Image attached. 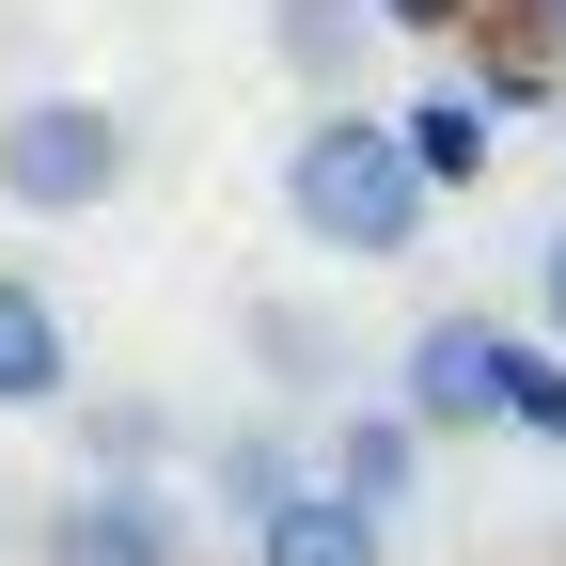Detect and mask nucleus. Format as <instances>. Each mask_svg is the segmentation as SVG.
<instances>
[{"mask_svg":"<svg viewBox=\"0 0 566 566\" xmlns=\"http://www.w3.org/2000/svg\"><path fill=\"white\" fill-rule=\"evenodd\" d=\"M535 315H551V346H566V221L535 237Z\"/></svg>","mask_w":566,"mask_h":566,"instance_id":"15","label":"nucleus"},{"mask_svg":"<svg viewBox=\"0 0 566 566\" xmlns=\"http://www.w3.org/2000/svg\"><path fill=\"white\" fill-rule=\"evenodd\" d=\"M268 48H283V80H300V95H346V80H363V48H378V0H268Z\"/></svg>","mask_w":566,"mask_h":566,"instance_id":"7","label":"nucleus"},{"mask_svg":"<svg viewBox=\"0 0 566 566\" xmlns=\"http://www.w3.org/2000/svg\"><path fill=\"white\" fill-rule=\"evenodd\" d=\"M283 221H300L315 252H346V268H394V252L424 237V174H409L394 111L315 95V126L283 142Z\"/></svg>","mask_w":566,"mask_h":566,"instance_id":"1","label":"nucleus"},{"mask_svg":"<svg viewBox=\"0 0 566 566\" xmlns=\"http://www.w3.org/2000/svg\"><path fill=\"white\" fill-rule=\"evenodd\" d=\"M63 394H80V331L32 268H0V409H63Z\"/></svg>","mask_w":566,"mask_h":566,"instance_id":"6","label":"nucleus"},{"mask_svg":"<svg viewBox=\"0 0 566 566\" xmlns=\"http://www.w3.org/2000/svg\"><path fill=\"white\" fill-rule=\"evenodd\" d=\"M394 409L424 441H472V424H504V331L488 315H424L409 363H394Z\"/></svg>","mask_w":566,"mask_h":566,"instance_id":"4","label":"nucleus"},{"mask_svg":"<svg viewBox=\"0 0 566 566\" xmlns=\"http://www.w3.org/2000/svg\"><path fill=\"white\" fill-rule=\"evenodd\" d=\"M80 441H95V472H142V457H158V441H174V424H158V409H126V394H111V409L80 424Z\"/></svg>","mask_w":566,"mask_h":566,"instance_id":"12","label":"nucleus"},{"mask_svg":"<svg viewBox=\"0 0 566 566\" xmlns=\"http://www.w3.org/2000/svg\"><path fill=\"white\" fill-rule=\"evenodd\" d=\"M126 189V111L111 95H17L0 111V205L17 221H95Z\"/></svg>","mask_w":566,"mask_h":566,"instance_id":"2","label":"nucleus"},{"mask_svg":"<svg viewBox=\"0 0 566 566\" xmlns=\"http://www.w3.org/2000/svg\"><path fill=\"white\" fill-rule=\"evenodd\" d=\"M504 424H520V441H566V346H520L504 331Z\"/></svg>","mask_w":566,"mask_h":566,"instance_id":"11","label":"nucleus"},{"mask_svg":"<svg viewBox=\"0 0 566 566\" xmlns=\"http://www.w3.org/2000/svg\"><path fill=\"white\" fill-rule=\"evenodd\" d=\"M48 566H189V488L158 472H95L48 504Z\"/></svg>","mask_w":566,"mask_h":566,"instance_id":"3","label":"nucleus"},{"mask_svg":"<svg viewBox=\"0 0 566 566\" xmlns=\"http://www.w3.org/2000/svg\"><path fill=\"white\" fill-rule=\"evenodd\" d=\"M394 142H409L424 205H441V189H488V158H504V111H488V95H424V111H394Z\"/></svg>","mask_w":566,"mask_h":566,"instance_id":"8","label":"nucleus"},{"mask_svg":"<svg viewBox=\"0 0 566 566\" xmlns=\"http://www.w3.org/2000/svg\"><path fill=\"white\" fill-rule=\"evenodd\" d=\"M535 95H551V32L535 48H488V111H535Z\"/></svg>","mask_w":566,"mask_h":566,"instance_id":"13","label":"nucleus"},{"mask_svg":"<svg viewBox=\"0 0 566 566\" xmlns=\"http://www.w3.org/2000/svg\"><path fill=\"white\" fill-rule=\"evenodd\" d=\"M331 488L394 520L409 488H424V424H409V409H363V424H331Z\"/></svg>","mask_w":566,"mask_h":566,"instance_id":"9","label":"nucleus"},{"mask_svg":"<svg viewBox=\"0 0 566 566\" xmlns=\"http://www.w3.org/2000/svg\"><path fill=\"white\" fill-rule=\"evenodd\" d=\"M535 32H551V63H566V0H535Z\"/></svg>","mask_w":566,"mask_h":566,"instance_id":"16","label":"nucleus"},{"mask_svg":"<svg viewBox=\"0 0 566 566\" xmlns=\"http://www.w3.org/2000/svg\"><path fill=\"white\" fill-rule=\"evenodd\" d=\"M488 0H378V32H472Z\"/></svg>","mask_w":566,"mask_h":566,"instance_id":"14","label":"nucleus"},{"mask_svg":"<svg viewBox=\"0 0 566 566\" xmlns=\"http://www.w3.org/2000/svg\"><path fill=\"white\" fill-rule=\"evenodd\" d=\"M252 566H394V535H378V504H346L331 472H300V488L252 520Z\"/></svg>","mask_w":566,"mask_h":566,"instance_id":"5","label":"nucleus"},{"mask_svg":"<svg viewBox=\"0 0 566 566\" xmlns=\"http://www.w3.org/2000/svg\"><path fill=\"white\" fill-rule=\"evenodd\" d=\"M205 488H221V520H268L283 488H300V441H283V424H237V441L205 457Z\"/></svg>","mask_w":566,"mask_h":566,"instance_id":"10","label":"nucleus"}]
</instances>
